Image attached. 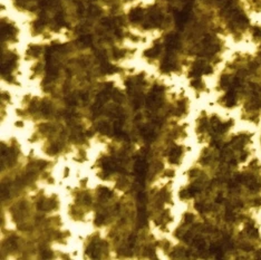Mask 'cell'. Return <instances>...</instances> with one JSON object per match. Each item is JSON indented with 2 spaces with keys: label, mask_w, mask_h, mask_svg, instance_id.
<instances>
[{
  "label": "cell",
  "mask_w": 261,
  "mask_h": 260,
  "mask_svg": "<svg viewBox=\"0 0 261 260\" xmlns=\"http://www.w3.org/2000/svg\"><path fill=\"white\" fill-rule=\"evenodd\" d=\"M142 10L141 9H134V10H132L130 12V21H133V23H136L141 18H142Z\"/></svg>",
  "instance_id": "1"
},
{
  "label": "cell",
  "mask_w": 261,
  "mask_h": 260,
  "mask_svg": "<svg viewBox=\"0 0 261 260\" xmlns=\"http://www.w3.org/2000/svg\"><path fill=\"white\" fill-rule=\"evenodd\" d=\"M160 50H161L160 46H155V47L151 48V49H148V50H146L145 55L147 56V57H150V58H154V57H156V56L160 54Z\"/></svg>",
  "instance_id": "2"
},
{
  "label": "cell",
  "mask_w": 261,
  "mask_h": 260,
  "mask_svg": "<svg viewBox=\"0 0 261 260\" xmlns=\"http://www.w3.org/2000/svg\"><path fill=\"white\" fill-rule=\"evenodd\" d=\"M181 153H182V147H180V146H174L172 150L170 151V155L174 156V158H179L181 155Z\"/></svg>",
  "instance_id": "3"
},
{
  "label": "cell",
  "mask_w": 261,
  "mask_h": 260,
  "mask_svg": "<svg viewBox=\"0 0 261 260\" xmlns=\"http://www.w3.org/2000/svg\"><path fill=\"white\" fill-rule=\"evenodd\" d=\"M100 196L103 198H111L113 196V192L109 189H107V188H100Z\"/></svg>",
  "instance_id": "4"
},
{
  "label": "cell",
  "mask_w": 261,
  "mask_h": 260,
  "mask_svg": "<svg viewBox=\"0 0 261 260\" xmlns=\"http://www.w3.org/2000/svg\"><path fill=\"white\" fill-rule=\"evenodd\" d=\"M98 130H100V133H103V134H107L108 132H109V125H108L107 123H105V122L100 123V125H98Z\"/></svg>",
  "instance_id": "5"
},
{
  "label": "cell",
  "mask_w": 261,
  "mask_h": 260,
  "mask_svg": "<svg viewBox=\"0 0 261 260\" xmlns=\"http://www.w3.org/2000/svg\"><path fill=\"white\" fill-rule=\"evenodd\" d=\"M59 145H57V144H54V145H52V146H49V149L47 150V153L48 154H56V153H58V151H59V147H58Z\"/></svg>",
  "instance_id": "6"
},
{
  "label": "cell",
  "mask_w": 261,
  "mask_h": 260,
  "mask_svg": "<svg viewBox=\"0 0 261 260\" xmlns=\"http://www.w3.org/2000/svg\"><path fill=\"white\" fill-rule=\"evenodd\" d=\"M79 40H80L84 45H91V43H92V37L88 36V35H86V36H82Z\"/></svg>",
  "instance_id": "7"
},
{
  "label": "cell",
  "mask_w": 261,
  "mask_h": 260,
  "mask_svg": "<svg viewBox=\"0 0 261 260\" xmlns=\"http://www.w3.org/2000/svg\"><path fill=\"white\" fill-rule=\"evenodd\" d=\"M194 220V215L192 213H185L184 214V222L185 223H192V221Z\"/></svg>",
  "instance_id": "8"
},
{
  "label": "cell",
  "mask_w": 261,
  "mask_h": 260,
  "mask_svg": "<svg viewBox=\"0 0 261 260\" xmlns=\"http://www.w3.org/2000/svg\"><path fill=\"white\" fill-rule=\"evenodd\" d=\"M104 220H105L104 215H102V214H97V215H96V218H95V224H96V226H100V224H103Z\"/></svg>",
  "instance_id": "9"
},
{
  "label": "cell",
  "mask_w": 261,
  "mask_h": 260,
  "mask_svg": "<svg viewBox=\"0 0 261 260\" xmlns=\"http://www.w3.org/2000/svg\"><path fill=\"white\" fill-rule=\"evenodd\" d=\"M179 196H180L181 199H186V198H190V196H189V191H186V190H182V191H180Z\"/></svg>",
  "instance_id": "10"
},
{
  "label": "cell",
  "mask_w": 261,
  "mask_h": 260,
  "mask_svg": "<svg viewBox=\"0 0 261 260\" xmlns=\"http://www.w3.org/2000/svg\"><path fill=\"white\" fill-rule=\"evenodd\" d=\"M201 80H199V79H194V80H192L191 82V86L194 87V88H199L200 86H201Z\"/></svg>",
  "instance_id": "11"
},
{
  "label": "cell",
  "mask_w": 261,
  "mask_h": 260,
  "mask_svg": "<svg viewBox=\"0 0 261 260\" xmlns=\"http://www.w3.org/2000/svg\"><path fill=\"white\" fill-rule=\"evenodd\" d=\"M195 209L201 213H203L205 211V206L203 204H201V203H196V204H195Z\"/></svg>",
  "instance_id": "12"
},
{
  "label": "cell",
  "mask_w": 261,
  "mask_h": 260,
  "mask_svg": "<svg viewBox=\"0 0 261 260\" xmlns=\"http://www.w3.org/2000/svg\"><path fill=\"white\" fill-rule=\"evenodd\" d=\"M145 199H146V197H145V194H144L143 192H139V193H138V194H137V200H138V202L143 203V202L145 201Z\"/></svg>",
  "instance_id": "13"
},
{
  "label": "cell",
  "mask_w": 261,
  "mask_h": 260,
  "mask_svg": "<svg viewBox=\"0 0 261 260\" xmlns=\"http://www.w3.org/2000/svg\"><path fill=\"white\" fill-rule=\"evenodd\" d=\"M135 239H136L135 235H130V236L128 237V244H130V247L134 246V244H135Z\"/></svg>",
  "instance_id": "14"
},
{
  "label": "cell",
  "mask_w": 261,
  "mask_h": 260,
  "mask_svg": "<svg viewBox=\"0 0 261 260\" xmlns=\"http://www.w3.org/2000/svg\"><path fill=\"white\" fill-rule=\"evenodd\" d=\"M1 197H2V199L5 198V199H7L8 197H9V193H8V190L5 188L3 189V187H2V190H1Z\"/></svg>",
  "instance_id": "15"
},
{
  "label": "cell",
  "mask_w": 261,
  "mask_h": 260,
  "mask_svg": "<svg viewBox=\"0 0 261 260\" xmlns=\"http://www.w3.org/2000/svg\"><path fill=\"white\" fill-rule=\"evenodd\" d=\"M164 176H166V178H172V176H174V171H172V170H166L165 173H164Z\"/></svg>",
  "instance_id": "16"
},
{
  "label": "cell",
  "mask_w": 261,
  "mask_h": 260,
  "mask_svg": "<svg viewBox=\"0 0 261 260\" xmlns=\"http://www.w3.org/2000/svg\"><path fill=\"white\" fill-rule=\"evenodd\" d=\"M84 202L86 204H91V203H92V199H91V197H89L88 194H86L84 197Z\"/></svg>",
  "instance_id": "17"
},
{
  "label": "cell",
  "mask_w": 261,
  "mask_h": 260,
  "mask_svg": "<svg viewBox=\"0 0 261 260\" xmlns=\"http://www.w3.org/2000/svg\"><path fill=\"white\" fill-rule=\"evenodd\" d=\"M215 202H216V203H222L223 202V198H222L221 194H219V196L216 197V199H215Z\"/></svg>",
  "instance_id": "18"
},
{
  "label": "cell",
  "mask_w": 261,
  "mask_h": 260,
  "mask_svg": "<svg viewBox=\"0 0 261 260\" xmlns=\"http://www.w3.org/2000/svg\"><path fill=\"white\" fill-rule=\"evenodd\" d=\"M38 166L40 167V169H44V167H46L47 166V162H45V161H40Z\"/></svg>",
  "instance_id": "19"
},
{
  "label": "cell",
  "mask_w": 261,
  "mask_h": 260,
  "mask_svg": "<svg viewBox=\"0 0 261 260\" xmlns=\"http://www.w3.org/2000/svg\"><path fill=\"white\" fill-rule=\"evenodd\" d=\"M80 97H82V99H83L84 102H86V101L88 99V95H87V93H83V94L80 95Z\"/></svg>",
  "instance_id": "20"
},
{
  "label": "cell",
  "mask_w": 261,
  "mask_h": 260,
  "mask_svg": "<svg viewBox=\"0 0 261 260\" xmlns=\"http://www.w3.org/2000/svg\"><path fill=\"white\" fill-rule=\"evenodd\" d=\"M2 98H6L7 101H9V98H10V97H9V95H8L7 93H5V94H2Z\"/></svg>",
  "instance_id": "21"
},
{
  "label": "cell",
  "mask_w": 261,
  "mask_h": 260,
  "mask_svg": "<svg viewBox=\"0 0 261 260\" xmlns=\"http://www.w3.org/2000/svg\"><path fill=\"white\" fill-rule=\"evenodd\" d=\"M16 125H17V126H20V127H23V122H17V123H16Z\"/></svg>",
  "instance_id": "22"
}]
</instances>
